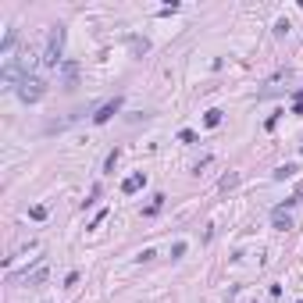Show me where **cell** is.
<instances>
[{"label":"cell","instance_id":"cell-1","mask_svg":"<svg viewBox=\"0 0 303 303\" xmlns=\"http://www.w3.org/2000/svg\"><path fill=\"white\" fill-rule=\"evenodd\" d=\"M65 25H50V36H47V47H43V57H39V65L43 68H57V65H65Z\"/></svg>","mask_w":303,"mask_h":303},{"label":"cell","instance_id":"cell-2","mask_svg":"<svg viewBox=\"0 0 303 303\" xmlns=\"http://www.w3.org/2000/svg\"><path fill=\"white\" fill-rule=\"evenodd\" d=\"M14 93H18V100H25V103H36V100H43V93H47V82H43L39 75H25Z\"/></svg>","mask_w":303,"mask_h":303},{"label":"cell","instance_id":"cell-3","mask_svg":"<svg viewBox=\"0 0 303 303\" xmlns=\"http://www.w3.org/2000/svg\"><path fill=\"white\" fill-rule=\"evenodd\" d=\"M121 111V97H114V100H107L103 107H97V114H93V125H107V121L114 118Z\"/></svg>","mask_w":303,"mask_h":303},{"label":"cell","instance_id":"cell-4","mask_svg":"<svg viewBox=\"0 0 303 303\" xmlns=\"http://www.w3.org/2000/svg\"><path fill=\"white\" fill-rule=\"evenodd\" d=\"M47 278H50V268H47V261H39V264H36L33 271H25V278H22V282H25V285H33V289H36V285H43Z\"/></svg>","mask_w":303,"mask_h":303},{"label":"cell","instance_id":"cell-5","mask_svg":"<svg viewBox=\"0 0 303 303\" xmlns=\"http://www.w3.org/2000/svg\"><path fill=\"white\" fill-rule=\"evenodd\" d=\"M143 186H146V175H143V171H135V175H129L125 182H121V193L132 196V193H139Z\"/></svg>","mask_w":303,"mask_h":303},{"label":"cell","instance_id":"cell-6","mask_svg":"<svg viewBox=\"0 0 303 303\" xmlns=\"http://www.w3.org/2000/svg\"><path fill=\"white\" fill-rule=\"evenodd\" d=\"M61 79H65V89H75V79H79V65H75V61H65V65H61Z\"/></svg>","mask_w":303,"mask_h":303},{"label":"cell","instance_id":"cell-7","mask_svg":"<svg viewBox=\"0 0 303 303\" xmlns=\"http://www.w3.org/2000/svg\"><path fill=\"white\" fill-rule=\"evenodd\" d=\"M129 47H132V54H146V50H150V43L139 39V36H129Z\"/></svg>","mask_w":303,"mask_h":303},{"label":"cell","instance_id":"cell-8","mask_svg":"<svg viewBox=\"0 0 303 303\" xmlns=\"http://www.w3.org/2000/svg\"><path fill=\"white\" fill-rule=\"evenodd\" d=\"M161 207H164V196L157 193V196H154V203H150V207H143V218H154V214H157Z\"/></svg>","mask_w":303,"mask_h":303},{"label":"cell","instance_id":"cell-9","mask_svg":"<svg viewBox=\"0 0 303 303\" xmlns=\"http://www.w3.org/2000/svg\"><path fill=\"white\" fill-rule=\"evenodd\" d=\"M207 129H214V125H221V111H207Z\"/></svg>","mask_w":303,"mask_h":303},{"label":"cell","instance_id":"cell-10","mask_svg":"<svg viewBox=\"0 0 303 303\" xmlns=\"http://www.w3.org/2000/svg\"><path fill=\"white\" fill-rule=\"evenodd\" d=\"M271 218H275V229H282V232H285V229H293V221L285 218V214H271Z\"/></svg>","mask_w":303,"mask_h":303},{"label":"cell","instance_id":"cell-11","mask_svg":"<svg viewBox=\"0 0 303 303\" xmlns=\"http://www.w3.org/2000/svg\"><path fill=\"white\" fill-rule=\"evenodd\" d=\"M178 139H182V143H196V132H193V129H182Z\"/></svg>","mask_w":303,"mask_h":303},{"label":"cell","instance_id":"cell-12","mask_svg":"<svg viewBox=\"0 0 303 303\" xmlns=\"http://www.w3.org/2000/svg\"><path fill=\"white\" fill-rule=\"evenodd\" d=\"M114 164H118V150H111V154H107V161H103V168H107V171H114Z\"/></svg>","mask_w":303,"mask_h":303},{"label":"cell","instance_id":"cell-13","mask_svg":"<svg viewBox=\"0 0 303 303\" xmlns=\"http://www.w3.org/2000/svg\"><path fill=\"white\" fill-rule=\"evenodd\" d=\"M293 171H296V168H293V164H285V168H278V171H275V178H289Z\"/></svg>","mask_w":303,"mask_h":303},{"label":"cell","instance_id":"cell-14","mask_svg":"<svg viewBox=\"0 0 303 303\" xmlns=\"http://www.w3.org/2000/svg\"><path fill=\"white\" fill-rule=\"evenodd\" d=\"M275 36H289V22H278L275 25Z\"/></svg>","mask_w":303,"mask_h":303}]
</instances>
